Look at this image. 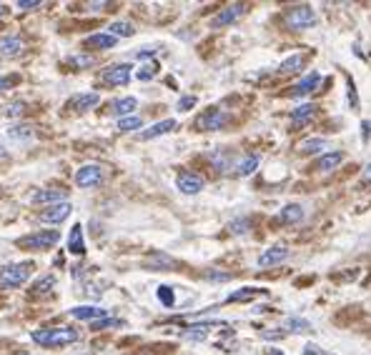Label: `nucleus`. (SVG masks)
Listing matches in <instances>:
<instances>
[{
    "mask_svg": "<svg viewBox=\"0 0 371 355\" xmlns=\"http://www.w3.org/2000/svg\"><path fill=\"white\" fill-rule=\"evenodd\" d=\"M21 355H30V353H21Z\"/></svg>",
    "mask_w": 371,
    "mask_h": 355,
    "instance_id": "nucleus-52",
    "label": "nucleus"
},
{
    "mask_svg": "<svg viewBox=\"0 0 371 355\" xmlns=\"http://www.w3.org/2000/svg\"><path fill=\"white\" fill-rule=\"evenodd\" d=\"M286 328H289L291 333H309L311 323L303 321V318H296V315H291V318H286Z\"/></svg>",
    "mask_w": 371,
    "mask_h": 355,
    "instance_id": "nucleus-33",
    "label": "nucleus"
},
{
    "mask_svg": "<svg viewBox=\"0 0 371 355\" xmlns=\"http://www.w3.org/2000/svg\"><path fill=\"white\" fill-rule=\"evenodd\" d=\"M30 8H41V0H18V10H30Z\"/></svg>",
    "mask_w": 371,
    "mask_h": 355,
    "instance_id": "nucleus-44",
    "label": "nucleus"
},
{
    "mask_svg": "<svg viewBox=\"0 0 371 355\" xmlns=\"http://www.w3.org/2000/svg\"><path fill=\"white\" fill-rule=\"evenodd\" d=\"M68 253H70V255H83V253H86V240H83V226H81V223L70 228Z\"/></svg>",
    "mask_w": 371,
    "mask_h": 355,
    "instance_id": "nucleus-20",
    "label": "nucleus"
},
{
    "mask_svg": "<svg viewBox=\"0 0 371 355\" xmlns=\"http://www.w3.org/2000/svg\"><path fill=\"white\" fill-rule=\"evenodd\" d=\"M303 355H321V348L319 345H306V353Z\"/></svg>",
    "mask_w": 371,
    "mask_h": 355,
    "instance_id": "nucleus-46",
    "label": "nucleus"
},
{
    "mask_svg": "<svg viewBox=\"0 0 371 355\" xmlns=\"http://www.w3.org/2000/svg\"><path fill=\"white\" fill-rule=\"evenodd\" d=\"M143 128V118L141 116H128L118 120V130L121 133H131V130H141Z\"/></svg>",
    "mask_w": 371,
    "mask_h": 355,
    "instance_id": "nucleus-32",
    "label": "nucleus"
},
{
    "mask_svg": "<svg viewBox=\"0 0 371 355\" xmlns=\"http://www.w3.org/2000/svg\"><path fill=\"white\" fill-rule=\"evenodd\" d=\"M33 270H35V266L30 263V260H26V263H10V266H3L0 268V286L21 288L23 283L30 280Z\"/></svg>",
    "mask_w": 371,
    "mask_h": 355,
    "instance_id": "nucleus-2",
    "label": "nucleus"
},
{
    "mask_svg": "<svg viewBox=\"0 0 371 355\" xmlns=\"http://www.w3.org/2000/svg\"><path fill=\"white\" fill-rule=\"evenodd\" d=\"M18 83V76H8V78H0V90H10Z\"/></svg>",
    "mask_w": 371,
    "mask_h": 355,
    "instance_id": "nucleus-43",
    "label": "nucleus"
},
{
    "mask_svg": "<svg viewBox=\"0 0 371 355\" xmlns=\"http://www.w3.org/2000/svg\"><path fill=\"white\" fill-rule=\"evenodd\" d=\"M286 258H289V248H286V246H274V248H268V250H263V253L259 255V266H261V268L279 266V263H283Z\"/></svg>",
    "mask_w": 371,
    "mask_h": 355,
    "instance_id": "nucleus-15",
    "label": "nucleus"
},
{
    "mask_svg": "<svg viewBox=\"0 0 371 355\" xmlns=\"http://www.w3.org/2000/svg\"><path fill=\"white\" fill-rule=\"evenodd\" d=\"M131 65L128 63H118V65H110V68L103 70V76H101V80L106 83V85H126V83L131 80Z\"/></svg>",
    "mask_w": 371,
    "mask_h": 355,
    "instance_id": "nucleus-7",
    "label": "nucleus"
},
{
    "mask_svg": "<svg viewBox=\"0 0 371 355\" xmlns=\"http://www.w3.org/2000/svg\"><path fill=\"white\" fill-rule=\"evenodd\" d=\"M23 50H26V41H23L21 35H3V38H0V55L15 58V55H21Z\"/></svg>",
    "mask_w": 371,
    "mask_h": 355,
    "instance_id": "nucleus-14",
    "label": "nucleus"
},
{
    "mask_svg": "<svg viewBox=\"0 0 371 355\" xmlns=\"http://www.w3.org/2000/svg\"><path fill=\"white\" fill-rule=\"evenodd\" d=\"M303 68V55L296 53L291 55V58H286V61L279 65V73H283V76H289V73H299V70Z\"/></svg>",
    "mask_w": 371,
    "mask_h": 355,
    "instance_id": "nucleus-28",
    "label": "nucleus"
},
{
    "mask_svg": "<svg viewBox=\"0 0 371 355\" xmlns=\"http://www.w3.org/2000/svg\"><path fill=\"white\" fill-rule=\"evenodd\" d=\"M211 163H213V168H216V171H221V173H226V171H231V168H234L228 151H216L211 155Z\"/></svg>",
    "mask_w": 371,
    "mask_h": 355,
    "instance_id": "nucleus-30",
    "label": "nucleus"
},
{
    "mask_svg": "<svg viewBox=\"0 0 371 355\" xmlns=\"http://www.w3.org/2000/svg\"><path fill=\"white\" fill-rule=\"evenodd\" d=\"M263 290L261 288H241L236 293H231L226 298V303H246V301H254L256 295H261Z\"/></svg>",
    "mask_w": 371,
    "mask_h": 355,
    "instance_id": "nucleus-26",
    "label": "nucleus"
},
{
    "mask_svg": "<svg viewBox=\"0 0 371 355\" xmlns=\"http://www.w3.org/2000/svg\"><path fill=\"white\" fill-rule=\"evenodd\" d=\"M103 178H106V171H103V165H98V163H86L78 168L76 173V183L81 185V188H96V185L103 183Z\"/></svg>",
    "mask_w": 371,
    "mask_h": 355,
    "instance_id": "nucleus-5",
    "label": "nucleus"
},
{
    "mask_svg": "<svg viewBox=\"0 0 371 355\" xmlns=\"http://www.w3.org/2000/svg\"><path fill=\"white\" fill-rule=\"evenodd\" d=\"M256 168H259V155H243V158H239V160L234 163L236 175H241V178L251 175Z\"/></svg>",
    "mask_w": 371,
    "mask_h": 355,
    "instance_id": "nucleus-22",
    "label": "nucleus"
},
{
    "mask_svg": "<svg viewBox=\"0 0 371 355\" xmlns=\"http://www.w3.org/2000/svg\"><path fill=\"white\" fill-rule=\"evenodd\" d=\"M159 301L163 303L166 308H171L173 303H176V298H173V290L168 286H161L159 288Z\"/></svg>",
    "mask_w": 371,
    "mask_h": 355,
    "instance_id": "nucleus-37",
    "label": "nucleus"
},
{
    "mask_svg": "<svg viewBox=\"0 0 371 355\" xmlns=\"http://www.w3.org/2000/svg\"><path fill=\"white\" fill-rule=\"evenodd\" d=\"M176 128H179V123H176L173 118H166V120H161V123H156L148 130H143V133H141V140H153V138L166 136V133H171V130H176Z\"/></svg>",
    "mask_w": 371,
    "mask_h": 355,
    "instance_id": "nucleus-18",
    "label": "nucleus"
},
{
    "mask_svg": "<svg viewBox=\"0 0 371 355\" xmlns=\"http://www.w3.org/2000/svg\"><path fill=\"white\" fill-rule=\"evenodd\" d=\"M301 218H303V208L299 203L286 205V208L281 211V220H283V223H299Z\"/></svg>",
    "mask_w": 371,
    "mask_h": 355,
    "instance_id": "nucleus-31",
    "label": "nucleus"
},
{
    "mask_svg": "<svg viewBox=\"0 0 371 355\" xmlns=\"http://www.w3.org/2000/svg\"><path fill=\"white\" fill-rule=\"evenodd\" d=\"M146 268H151V270H168V268H176V260L163 253H153L151 258L146 260Z\"/></svg>",
    "mask_w": 371,
    "mask_h": 355,
    "instance_id": "nucleus-25",
    "label": "nucleus"
},
{
    "mask_svg": "<svg viewBox=\"0 0 371 355\" xmlns=\"http://www.w3.org/2000/svg\"><path fill=\"white\" fill-rule=\"evenodd\" d=\"M314 113H317V105H311V103H303V105H299V108L291 113V123H294V125H303L306 120H311V118H314Z\"/></svg>",
    "mask_w": 371,
    "mask_h": 355,
    "instance_id": "nucleus-23",
    "label": "nucleus"
},
{
    "mask_svg": "<svg viewBox=\"0 0 371 355\" xmlns=\"http://www.w3.org/2000/svg\"><path fill=\"white\" fill-rule=\"evenodd\" d=\"M53 286H55V278H53V275H46L43 280H38V283H35L33 290H35V293H48Z\"/></svg>",
    "mask_w": 371,
    "mask_h": 355,
    "instance_id": "nucleus-39",
    "label": "nucleus"
},
{
    "mask_svg": "<svg viewBox=\"0 0 371 355\" xmlns=\"http://www.w3.org/2000/svg\"><path fill=\"white\" fill-rule=\"evenodd\" d=\"M70 315L76 318V321H103V318H108V310L106 308H98V305H78L70 310Z\"/></svg>",
    "mask_w": 371,
    "mask_h": 355,
    "instance_id": "nucleus-11",
    "label": "nucleus"
},
{
    "mask_svg": "<svg viewBox=\"0 0 371 355\" xmlns=\"http://www.w3.org/2000/svg\"><path fill=\"white\" fill-rule=\"evenodd\" d=\"M138 108V100L136 98H118V100L110 103V116H118V120L121 118H128L133 113V110Z\"/></svg>",
    "mask_w": 371,
    "mask_h": 355,
    "instance_id": "nucleus-17",
    "label": "nucleus"
},
{
    "mask_svg": "<svg viewBox=\"0 0 371 355\" xmlns=\"http://www.w3.org/2000/svg\"><path fill=\"white\" fill-rule=\"evenodd\" d=\"M341 163H344V153H341V151H331V153H326V155H321L317 160V171L329 173V171H334V168H339Z\"/></svg>",
    "mask_w": 371,
    "mask_h": 355,
    "instance_id": "nucleus-21",
    "label": "nucleus"
},
{
    "mask_svg": "<svg viewBox=\"0 0 371 355\" xmlns=\"http://www.w3.org/2000/svg\"><path fill=\"white\" fill-rule=\"evenodd\" d=\"M58 243H61V233L58 230H35L30 235L18 238V248H23V250H50Z\"/></svg>",
    "mask_w": 371,
    "mask_h": 355,
    "instance_id": "nucleus-3",
    "label": "nucleus"
},
{
    "mask_svg": "<svg viewBox=\"0 0 371 355\" xmlns=\"http://www.w3.org/2000/svg\"><path fill=\"white\" fill-rule=\"evenodd\" d=\"M234 275L231 273H206V280H211V283H226V280H231Z\"/></svg>",
    "mask_w": 371,
    "mask_h": 355,
    "instance_id": "nucleus-41",
    "label": "nucleus"
},
{
    "mask_svg": "<svg viewBox=\"0 0 371 355\" xmlns=\"http://www.w3.org/2000/svg\"><path fill=\"white\" fill-rule=\"evenodd\" d=\"M68 200V191L63 188H46V191L33 193V203L41 205H55V203H66Z\"/></svg>",
    "mask_w": 371,
    "mask_h": 355,
    "instance_id": "nucleus-12",
    "label": "nucleus"
},
{
    "mask_svg": "<svg viewBox=\"0 0 371 355\" xmlns=\"http://www.w3.org/2000/svg\"><path fill=\"white\" fill-rule=\"evenodd\" d=\"M3 155H6V148H3V145H0V158H3Z\"/></svg>",
    "mask_w": 371,
    "mask_h": 355,
    "instance_id": "nucleus-51",
    "label": "nucleus"
},
{
    "mask_svg": "<svg viewBox=\"0 0 371 355\" xmlns=\"http://www.w3.org/2000/svg\"><path fill=\"white\" fill-rule=\"evenodd\" d=\"M268 355H281V353H279V350H274V348H271V350H268Z\"/></svg>",
    "mask_w": 371,
    "mask_h": 355,
    "instance_id": "nucleus-49",
    "label": "nucleus"
},
{
    "mask_svg": "<svg viewBox=\"0 0 371 355\" xmlns=\"http://www.w3.org/2000/svg\"><path fill=\"white\" fill-rule=\"evenodd\" d=\"M108 33L113 35V38H131V35L136 33V28L128 21H116L108 25Z\"/></svg>",
    "mask_w": 371,
    "mask_h": 355,
    "instance_id": "nucleus-27",
    "label": "nucleus"
},
{
    "mask_svg": "<svg viewBox=\"0 0 371 355\" xmlns=\"http://www.w3.org/2000/svg\"><path fill=\"white\" fill-rule=\"evenodd\" d=\"M176 188L183 195H196V193L203 191V178L196 175V173H181L179 180H176Z\"/></svg>",
    "mask_w": 371,
    "mask_h": 355,
    "instance_id": "nucleus-10",
    "label": "nucleus"
},
{
    "mask_svg": "<svg viewBox=\"0 0 371 355\" xmlns=\"http://www.w3.org/2000/svg\"><path fill=\"white\" fill-rule=\"evenodd\" d=\"M73 213V205L66 200V203H55L43 208L41 211V220L43 223H53V226H61L63 220H68V215Z\"/></svg>",
    "mask_w": 371,
    "mask_h": 355,
    "instance_id": "nucleus-6",
    "label": "nucleus"
},
{
    "mask_svg": "<svg viewBox=\"0 0 371 355\" xmlns=\"http://www.w3.org/2000/svg\"><path fill=\"white\" fill-rule=\"evenodd\" d=\"M248 226H251L248 220H236V223H231V226H228V230L236 233V235H241V233H246V230H248Z\"/></svg>",
    "mask_w": 371,
    "mask_h": 355,
    "instance_id": "nucleus-40",
    "label": "nucleus"
},
{
    "mask_svg": "<svg viewBox=\"0 0 371 355\" xmlns=\"http://www.w3.org/2000/svg\"><path fill=\"white\" fill-rule=\"evenodd\" d=\"M361 128H364V138L369 136V130H371V123L369 120H364V123H361Z\"/></svg>",
    "mask_w": 371,
    "mask_h": 355,
    "instance_id": "nucleus-47",
    "label": "nucleus"
},
{
    "mask_svg": "<svg viewBox=\"0 0 371 355\" xmlns=\"http://www.w3.org/2000/svg\"><path fill=\"white\" fill-rule=\"evenodd\" d=\"M98 103H101L98 93H81V96H73L68 100V110H73V113H86V110L96 108Z\"/></svg>",
    "mask_w": 371,
    "mask_h": 355,
    "instance_id": "nucleus-13",
    "label": "nucleus"
},
{
    "mask_svg": "<svg viewBox=\"0 0 371 355\" xmlns=\"http://www.w3.org/2000/svg\"><path fill=\"white\" fill-rule=\"evenodd\" d=\"M3 15H6V6H0V18H3Z\"/></svg>",
    "mask_w": 371,
    "mask_h": 355,
    "instance_id": "nucleus-50",
    "label": "nucleus"
},
{
    "mask_svg": "<svg viewBox=\"0 0 371 355\" xmlns=\"http://www.w3.org/2000/svg\"><path fill=\"white\" fill-rule=\"evenodd\" d=\"M118 43V38H113L110 33H96V35H88L83 45L88 50H110L113 45Z\"/></svg>",
    "mask_w": 371,
    "mask_h": 355,
    "instance_id": "nucleus-16",
    "label": "nucleus"
},
{
    "mask_svg": "<svg viewBox=\"0 0 371 355\" xmlns=\"http://www.w3.org/2000/svg\"><path fill=\"white\" fill-rule=\"evenodd\" d=\"M243 10H246V6H243V3L226 6L223 10H219V13L211 18V28H226V25H231V23H236L241 15H243Z\"/></svg>",
    "mask_w": 371,
    "mask_h": 355,
    "instance_id": "nucleus-8",
    "label": "nucleus"
},
{
    "mask_svg": "<svg viewBox=\"0 0 371 355\" xmlns=\"http://www.w3.org/2000/svg\"><path fill=\"white\" fill-rule=\"evenodd\" d=\"M326 148H329V140H323V138H309V140H303V143L299 145V153H301V155H314V153L326 151Z\"/></svg>",
    "mask_w": 371,
    "mask_h": 355,
    "instance_id": "nucleus-24",
    "label": "nucleus"
},
{
    "mask_svg": "<svg viewBox=\"0 0 371 355\" xmlns=\"http://www.w3.org/2000/svg\"><path fill=\"white\" fill-rule=\"evenodd\" d=\"M81 338V333L73 328H38L30 333V341L38 343L41 348H61V345H70V343H76Z\"/></svg>",
    "mask_w": 371,
    "mask_h": 355,
    "instance_id": "nucleus-1",
    "label": "nucleus"
},
{
    "mask_svg": "<svg viewBox=\"0 0 371 355\" xmlns=\"http://www.w3.org/2000/svg\"><path fill=\"white\" fill-rule=\"evenodd\" d=\"M33 136H35V128L33 125H28V123L13 125V128L8 130V138H10V140H30Z\"/></svg>",
    "mask_w": 371,
    "mask_h": 355,
    "instance_id": "nucleus-29",
    "label": "nucleus"
},
{
    "mask_svg": "<svg viewBox=\"0 0 371 355\" xmlns=\"http://www.w3.org/2000/svg\"><path fill=\"white\" fill-rule=\"evenodd\" d=\"M118 325H123V323H121V321H113V318H103V321H96V323H90V330L118 328Z\"/></svg>",
    "mask_w": 371,
    "mask_h": 355,
    "instance_id": "nucleus-36",
    "label": "nucleus"
},
{
    "mask_svg": "<svg viewBox=\"0 0 371 355\" xmlns=\"http://www.w3.org/2000/svg\"><path fill=\"white\" fill-rule=\"evenodd\" d=\"M156 73H159V65H156V63H151V65H143V68L138 70L136 78H138V80H151Z\"/></svg>",
    "mask_w": 371,
    "mask_h": 355,
    "instance_id": "nucleus-38",
    "label": "nucleus"
},
{
    "mask_svg": "<svg viewBox=\"0 0 371 355\" xmlns=\"http://www.w3.org/2000/svg\"><path fill=\"white\" fill-rule=\"evenodd\" d=\"M349 103L354 105V110L359 108V98H357V88H354V80L349 78Z\"/></svg>",
    "mask_w": 371,
    "mask_h": 355,
    "instance_id": "nucleus-45",
    "label": "nucleus"
},
{
    "mask_svg": "<svg viewBox=\"0 0 371 355\" xmlns=\"http://www.w3.org/2000/svg\"><path fill=\"white\" fill-rule=\"evenodd\" d=\"M23 110H26V103H21V100L8 103L6 108H3V116H8V118H18V116H23Z\"/></svg>",
    "mask_w": 371,
    "mask_h": 355,
    "instance_id": "nucleus-35",
    "label": "nucleus"
},
{
    "mask_svg": "<svg viewBox=\"0 0 371 355\" xmlns=\"http://www.w3.org/2000/svg\"><path fill=\"white\" fill-rule=\"evenodd\" d=\"M193 105H196V98H193V96H183V98H181V100H179V110H181V113H186V110H191Z\"/></svg>",
    "mask_w": 371,
    "mask_h": 355,
    "instance_id": "nucleus-42",
    "label": "nucleus"
},
{
    "mask_svg": "<svg viewBox=\"0 0 371 355\" xmlns=\"http://www.w3.org/2000/svg\"><path fill=\"white\" fill-rule=\"evenodd\" d=\"M68 65L70 68H88V65H93V55H70L68 58Z\"/></svg>",
    "mask_w": 371,
    "mask_h": 355,
    "instance_id": "nucleus-34",
    "label": "nucleus"
},
{
    "mask_svg": "<svg viewBox=\"0 0 371 355\" xmlns=\"http://www.w3.org/2000/svg\"><path fill=\"white\" fill-rule=\"evenodd\" d=\"M283 21L294 30H306V28L317 25V10L311 6H294L283 13Z\"/></svg>",
    "mask_w": 371,
    "mask_h": 355,
    "instance_id": "nucleus-4",
    "label": "nucleus"
},
{
    "mask_svg": "<svg viewBox=\"0 0 371 355\" xmlns=\"http://www.w3.org/2000/svg\"><path fill=\"white\" fill-rule=\"evenodd\" d=\"M364 175H366V178H369V180H371V165H366V171H364Z\"/></svg>",
    "mask_w": 371,
    "mask_h": 355,
    "instance_id": "nucleus-48",
    "label": "nucleus"
},
{
    "mask_svg": "<svg viewBox=\"0 0 371 355\" xmlns=\"http://www.w3.org/2000/svg\"><path fill=\"white\" fill-rule=\"evenodd\" d=\"M226 123H228L226 113H223V110H219V108H211V110H206V113H203L199 120H196V128H199V130H221Z\"/></svg>",
    "mask_w": 371,
    "mask_h": 355,
    "instance_id": "nucleus-9",
    "label": "nucleus"
},
{
    "mask_svg": "<svg viewBox=\"0 0 371 355\" xmlns=\"http://www.w3.org/2000/svg\"><path fill=\"white\" fill-rule=\"evenodd\" d=\"M319 83H321V76H319L317 70L314 73H309V76H303L301 80L294 85V96H309V93H314V90L319 88Z\"/></svg>",
    "mask_w": 371,
    "mask_h": 355,
    "instance_id": "nucleus-19",
    "label": "nucleus"
}]
</instances>
